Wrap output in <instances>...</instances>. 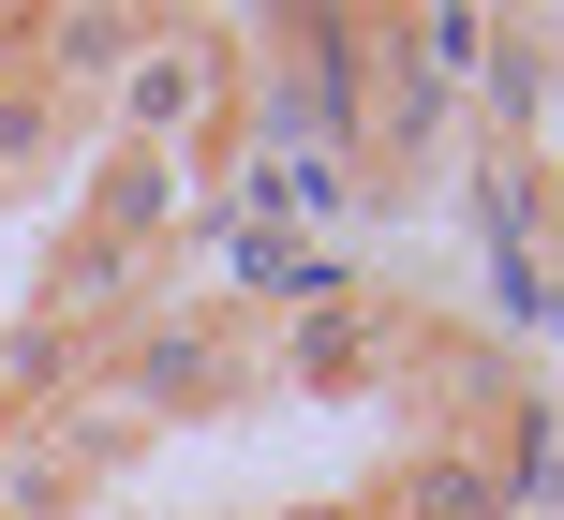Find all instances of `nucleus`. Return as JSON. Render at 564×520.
Masks as SVG:
<instances>
[{"label": "nucleus", "mask_w": 564, "mask_h": 520, "mask_svg": "<svg viewBox=\"0 0 564 520\" xmlns=\"http://www.w3.org/2000/svg\"><path fill=\"white\" fill-rule=\"evenodd\" d=\"M371 343H387V327H371V297H312V327H297V372L327 387V372H357Z\"/></svg>", "instance_id": "4"}, {"label": "nucleus", "mask_w": 564, "mask_h": 520, "mask_svg": "<svg viewBox=\"0 0 564 520\" xmlns=\"http://www.w3.org/2000/svg\"><path fill=\"white\" fill-rule=\"evenodd\" d=\"M164 208H178V164H164V149H119L105 194H89V224H105L119 253H149V238H164Z\"/></svg>", "instance_id": "3"}, {"label": "nucleus", "mask_w": 564, "mask_h": 520, "mask_svg": "<svg viewBox=\"0 0 564 520\" xmlns=\"http://www.w3.org/2000/svg\"><path fill=\"white\" fill-rule=\"evenodd\" d=\"M371 506H387V520H506V462L446 432V446H416V462H401Z\"/></svg>", "instance_id": "2"}, {"label": "nucleus", "mask_w": 564, "mask_h": 520, "mask_svg": "<svg viewBox=\"0 0 564 520\" xmlns=\"http://www.w3.org/2000/svg\"><path fill=\"white\" fill-rule=\"evenodd\" d=\"M224 89H238V59L208 45V30H149V45L119 59V119H134V149H164V164H178V134L224 119Z\"/></svg>", "instance_id": "1"}]
</instances>
